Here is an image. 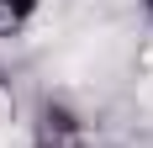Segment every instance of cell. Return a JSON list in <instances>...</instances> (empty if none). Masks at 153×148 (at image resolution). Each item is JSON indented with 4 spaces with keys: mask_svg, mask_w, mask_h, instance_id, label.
Here are the masks:
<instances>
[{
    "mask_svg": "<svg viewBox=\"0 0 153 148\" xmlns=\"http://www.w3.org/2000/svg\"><path fill=\"white\" fill-rule=\"evenodd\" d=\"M48 0H0V43H16L21 32L42 16Z\"/></svg>",
    "mask_w": 153,
    "mask_h": 148,
    "instance_id": "cell-1",
    "label": "cell"
},
{
    "mask_svg": "<svg viewBox=\"0 0 153 148\" xmlns=\"http://www.w3.org/2000/svg\"><path fill=\"white\" fill-rule=\"evenodd\" d=\"M137 5H143V16H148V21H153V0H137Z\"/></svg>",
    "mask_w": 153,
    "mask_h": 148,
    "instance_id": "cell-2",
    "label": "cell"
}]
</instances>
